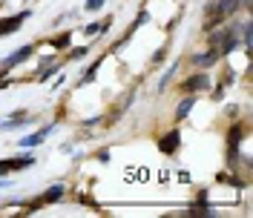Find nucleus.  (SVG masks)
<instances>
[{"mask_svg": "<svg viewBox=\"0 0 253 218\" xmlns=\"http://www.w3.org/2000/svg\"><path fill=\"white\" fill-rule=\"evenodd\" d=\"M245 132H248L245 124H236V129L227 132V167L230 170H236V164H239V141L245 138Z\"/></svg>", "mask_w": 253, "mask_h": 218, "instance_id": "f257e3e1", "label": "nucleus"}, {"mask_svg": "<svg viewBox=\"0 0 253 218\" xmlns=\"http://www.w3.org/2000/svg\"><path fill=\"white\" fill-rule=\"evenodd\" d=\"M29 9H23V12H17L12 17H0V37H6V35H15L20 26H23V20H29Z\"/></svg>", "mask_w": 253, "mask_h": 218, "instance_id": "f03ea898", "label": "nucleus"}, {"mask_svg": "<svg viewBox=\"0 0 253 218\" xmlns=\"http://www.w3.org/2000/svg\"><path fill=\"white\" fill-rule=\"evenodd\" d=\"M29 167H35V155L6 158V161H0V175H6V172H17V170H29Z\"/></svg>", "mask_w": 253, "mask_h": 218, "instance_id": "7ed1b4c3", "label": "nucleus"}, {"mask_svg": "<svg viewBox=\"0 0 253 218\" xmlns=\"http://www.w3.org/2000/svg\"><path fill=\"white\" fill-rule=\"evenodd\" d=\"M32 52H35V46H20V49H15L6 61H0V69L3 72H9V69H15L17 63H23V61H29L32 58Z\"/></svg>", "mask_w": 253, "mask_h": 218, "instance_id": "20e7f679", "label": "nucleus"}, {"mask_svg": "<svg viewBox=\"0 0 253 218\" xmlns=\"http://www.w3.org/2000/svg\"><path fill=\"white\" fill-rule=\"evenodd\" d=\"M178 146H181V132H178V129H170L164 138L158 141V149H161L164 155H175Z\"/></svg>", "mask_w": 253, "mask_h": 218, "instance_id": "39448f33", "label": "nucleus"}, {"mask_svg": "<svg viewBox=\"0 0 253 218\" xmlns=\"http://www.w3.org/2000/svg\"><path fill=\"white\" fill-rule=\"evenodd\" d=\"M239 46V23H227L224 26V40H221V55H230Z\"/></svg>", "mask_w": 253, "mask_h": 218, "instance_id": "423d86ee", "label": "nucleus"}, {"mask_svg": "<svg viewBox=\"0 0 253 218\" xmlns=\"http://www.w3.org/2000/svg\"><path fill=\"white\" fill-rule=\"evenodd\" d=\"M55 126H43V129H38V132H32V135H23V138L17 141V146L20 149H32V146H38V144H43L49 138V132H52Z\"/></svg>", "mask_w": 253, "mask_h": 218, "instance_id": "0eeeda50", "label": "nucleus"}, {"mask_svg": "<svg viewBox=\"0 0 253 218\" xmlns=\"http://www.w3.org/2000/svg\"><path fill=\"white\" fill-rule=\"evenodd\" d=\"M219 52L216 49H205V52H199V55H193L190 58V63H196V66H202V69H213L216 63H219Z\"/></svg>", "mask_w": 253, "mask_h": 218, "instance_id": "6e6552de", "label": "nucleus"}, {"mask_svg": "<svg viewBox=\"0 0 253 218\" xmlns=\"http://www.w3.org/2000/svg\"><path fill=\"white\" fill-rule=\"evenodd\" d=\"M181 89L184 92H202V89H210V75L207 72H199V75H193L181 83Z\"/></svg>", "mask_w": 253, "mask_h": 218, "instance_id": "1a4fd4ad", "label": "nucleus"}, {"mask_svg": "<svg viewBox=\"0 0 253 218\" xmlns=\"http://www.w3.org/2000/svg\"><path fill=\"white\" fill-rule=\"evenodd\" d=\"M221 40H224V26H221V29L216 26V29L207 32V43H210V49H216V52H219V49H221ZM219 55H221V52H219Z\"/></svg>", "mask_w": 253, "mask_h": 218, "instance_id": "9d476101", "label": "nucleus"}, {"mask_svg": "<svg viewBox=\"0 0 253 218\" xmlns=\"http://www.w3.org/2000/svg\"><path fill=\"white\" fill-rule=\"evenodd\" d=\"M193 107H196V98H184V101L178 104V109H175V121H184L190 112H193Z\"/></svg>", "mask_w": 253, "mask_h": 218, "instance_id": "9b49d317", "label": "nucleus"}, {"mask_svg": "<svg viewBox=\"0 0 253 218\" xmlns=\"http://www.w3.org/2000/svg\"><path fill=\"white\" fill-rule=\"evenodd\" d=\"M61 198H63V187L55 184L52 189H46V192L41 195V204H55V201H61Z\"/></svg>", "mask_w": 253, "mask_h": 218, "instance_id": "f8f14e48", "label": "nucleus"}, {"mask_svg": "<svg viewBox=\"0 0 253 218\" xmlns=\"http://www.w3.org/2000/svg\"><path fill=\"white\" fill-rule=\"evenodd\" d=\"M98 66H101V58H98V61H95L92 66L86 69V72H84V78H81V86H86V83H92V80H95V75H98Z\"/></svg>", "mask_w": 253, "mask_h": 218, "instance_id": "ddd939ff", "label": "nucleus"}, {"mask_svg": "<svg viewBox=\"0 0 253 218\" xmlns=\"http://www.w3.org/2000/svg\"><path fill=\"white\" fill-rule=\"evenodd\" d=\"M175 72H178V63H173V66H170V72H167V75H161V80H158V92H164V89L170 86V80H173Z\"/></svg>", "mask_w": 253, "mask_h": 218, "instance_id": "4468645a", "label": "nucleus"}, {"mask_svg": "<svg viewBox=\"0 0 253 218\" xmlns=\"http://www.w3.org/2000/svg\"><path fill=\"white\" fill-rule=\"evenodd\" d=\"M20 118H26V112H17V115H12V121L0 124V129H17V126H23L26 121H20Z\"/></svg>", "mask_w": 253, "mask_h": 218, "instance_id": "2eb2a0df", "label": "nucleus"}, {"mask_svg": "<svg viewBox=\"0 0 253 218\" xmlns=\"http://www.w3.org/2000/svg\"><path fill=\"white\" fill-rule=\"evenodd\" d=\"M66 46H69V32H63L52 40V49H66Z\"/></svg>", "mask_w": 253, "mask_h": 218, "instance_id": "dca6fc26", "label": "nucleus"}, {"mask_svg": "<svg viewBox=\"0 0 253 218\" xmlns=\"http://www.w3.org/2000/svg\"><path fill=\"white\" fill-rule=\"evenodd\" d=\"M86 52H89V46H78V49H69V61H81V58H86Z\"/></svg>", "mask_w": 253, "mask_h": 218, "instance_id": "f3484780", "label": "nucleus"}, {"mask_svg": "<svg viewBox=\"0 0 253 218\" xmlns=\"http://www.w3.org/2000/svg\"><path fill=\"white\" fill-rule=\"evenodd\" d=\"M101 6H104V0H86V3H84V9H86V12H98Z\"/></svg>", "mask_w": 253, "mask_h": 218, "instance_id": "a211bd4d", "label": "nucleus"}, {"mask_svg": "<svg viewBox=\"0 0 253 218\" xmlns=\"http://www.w3.org/2000/svg\"><path fill=\"white\" fill-rule=\"evenodd\" d=\"M86 35H89V37H92V35H98V32H101V23H89V26H86Z\"/></svg>", "mask_w": 253, "mask_h": 218, "instance_id": "6ab92c4d", "label": "nucleus"}, {"mask_svg": "<svg viewBox=\"0 0 253 218\" xmlns=\"http://www.w3.org/2000/svg\"><path fill=\"white\" fill-rule=\"evenodd\" d=\"M164 55H167V52H164V49H158L156 55H153V63H161V61H164Z\"/></svg>", "mask_w": 253, "mask_h": 218, "instance_id": "aec40b11", "label": "nucleus"}, {"mask_svg": "<svg viewBox=\"0 0 253 218\" xmlns=\"http://www.w3.org/2000/svg\"><path fill=\"white\" fill-rule=\"evenodd\" d=\"M196 204H207V189H202V192L196 195Z\"/></svg>", "mask_w": 253, "mask_h": 218, "instance_id": "412c9836", "label": "nucleus"}, {"mask_svg": "<svg viewBox=\"0 0 253 218\" xmlns=\"http://www.w3.org/2000/svg\"><path fill=\"white\" fill-rule=\"evenodd\" d=\"M221 95H224V86L219 83V86H216V92H213V101H221Z\"/></svg>", "mask_w": 253, "mask_h": 218, "instance_id": "4be33fe9", "label": "nucleus"}]
</instances>
